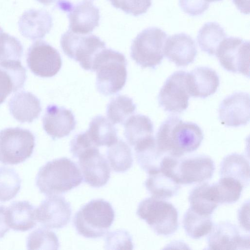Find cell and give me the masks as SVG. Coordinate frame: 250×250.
Here are the masks:
<instances>
[{
	"label": "cell",
	"instance_id": "obj_22",
	"mask_svg": "<svg viewBox=\"0 0 250 250\" xmlns=\"http://www.w3.org/2000/svg\"><path fill=\"white\" fill-rule=\"evenodd\" d=\"M26 71L20 61H10L0 63V104L12 93L24 86Z\"/></svg>",
	"mask_w": 250,
	"mask_h": 250
},
{
	"label": "cell",
	"instance_id": "obj_18",
	"mask_svg": "<svg viewBox=\"0 0 250 250\" xmlns=\"http://www.w3.org/2000/svg\"><path fill=\"white\" fill-rule=\"evenodd\" d=\"M42 125L46 133L55 140L68 136L75 129L76 122L70 110L50 104L42 118Z\"/></svg>",
	"mask_w": 250,
	"mask_h": 250
},
{
	"label": "cell",
	"instance_id": "obj_45",
	"mask_svg": "<svg viewBox=\"0 0 250 250\" xmlns=\"http://www.w3.org/2000/svg\"><path fill=\"white\" fill-rule=\"evenodd\" d=\"M39 2L45 5H48L53 3H57L58 1L60 0H37Z\"/></svg>",
	"mask_w": 250,
	"mask_h": 250
},
{
	"label": "cell",
	"instance_id": "obj_36",
	"mask_svg": "<svg viewBox=\"0 0 250 250\" xmlns=\"http://www.w3.org/2000/svg\"><path fill=\"white\" fill-rule=\"evenodd\" d=\"M21 180L12 168L0 167V201L6 202L14 198L19 193Z\"/></svg>",
	"mask_w": 250,
	"mask_h": 250
},
{
	"label": "cell",
	"instance_id": "obj_11",
	"mask_svg": "<svg viewBox=\"0 0 250 250\" xmlns=\"http://www.w3.org/2000/svg\"><path fill=\"white\" fill-rule=\"evenodd\" d=\"M187 72L177 71L170 75L158 97L159 105L169 112L181 113L188 107L190 97L187 84Z\"/></svg>",
	"mask_w": 250,
	"mask_h": 250
},
{
	"label": "cell",
	"instance_id": "obj_13",
	"mask_svg": "<svg viewBox=\"0 0 250 250\" xmlns=\"http://www.w3.org/2000/svg\"><path fill=\"white\" fill-rule=\"evenodd\" d=\"M26 62L31 72L42 77H52L60 71L62 61L59 52L44 41H37L29 47Z\"/></svg>",
	"mask_w": 250,
	"mask_h": 250
},
{
	"label": "cell",
	"instance_id": "obj_44",
	"mask_svg": "<svg viewBox=\"0 0 250 250\" xmlns=\"http://www.w3.org/2000/svg\"><path fill=\"white\" fill-rule=\"evenodd\" d=\"M237 8L244 14L250 13V0H232Z\"/></svg>",
	"mask_w": 250,
	"mask_h": 250
},
{
	"label": "cell",
	"instance_id": "obj_20",
	"mask_svg": "<svg viewBox=\"0 0 250 250\" xmlns=\"http://www.w3.org/2000/svg\"><path fill=\"white\" fill-rule=\"evenodd\" d=\"M18 25L24 37L32 40L41 39L51 30L53 20L51 15L44 10L31 9L22 14Z\"/></svg>",
	"mask_w": 250,
	"mask_h": 250
},
{
	"label": "cell",
	"instance_id": "obj_37",
	"mask_svg": "<svg viewBox=\"0 0 250 250\" xmlns=\"http://www.w3.org/2000/svg\"><path fill=\"white\" fill-rule=\"evenodd\" d=\"M59 241L55 233L44 228L31 232L26 239L28 250H58Z\"/></svg>",
	"mask_w": 250,
	"mask_h": 250
},
{
	"label": "cell",
	"instance_id": "obj_17",
	"mask_svg": "<svg viewBox=\"0 0 250 250\" xmlns=\"http://www.w3.org/2000/svg\"><path fill=\"white\" fill-rule=\"evenodd\" d=\"M208 239L210 250H245L249 249V236L242 235L238 228L229 222H223L214 227Z\"/></svg>",
	"mask_w": 250,
	"mask_h": 250
},
{
	"label": "cell",
	"instance_id": "obj_47",
	"mask_svg": "<svg viewBox=\"0 0 250 250\" xmlns=\"http://www.w3.org/2000/svg\"><path fill=\"white\" fill-rule=\"evenodd\" d=\"M3 32V29L0 26V33Z\"/></svg>",
	"mask_w": 250,
	"mask_h": 250
},
{
	"label": "cell",
	"instance_id": "obj_3",
	"mask_svg": "<svg viewBox=\"0 0 250 250\" xmlns=\"http://www.w3.org/2000/svg\"><path fill=\"white\" fill-rule=\"evenodd\" d=\"M127 62L125 55L106 48L97 55L93 71L96 72V87L102 94L109 96L121 90L127 78Z\"/></svg>",
	"mask_w": 250,
	"mask_h": 250
},
{
	"label": "cell",
	"instance_id": "obj_7",
	"mask_svg": "<svg viewBox=\"0 0 250 250\" xmlns=\"http://www.w3.org/2000/svg\"><path fill=\"white\" fill-rule=\"evenodd\" d=\"M167 34L156 27L147 28L133 40L130 55L142 68L155 69L164 58V48Z\"/></svg>",
	"mask_w": 250,
	"mask_h": 250
},
{
	"label": "cell",
	"instance_id": "obj_30",
	"mask_svg": "<svg viewBox=\"0 0 250 250\" xmlns=\"http://www.w3.org/2000/svg\"><path fill=\"white\" fill-rule=\"evenodd\" d=\"M183 226L188 236L199 239L210 232L213 222L210 215L201 214L191 207L186 212L183 218Z\"/></svg>",
	"mask_w": 250,
	"mask_h": 250
},
{
	"label": "cell",
	"instance_id": "obj_29",
	"mask_svg": "<svg viewBox=\"0 0 250 250\" xmlns=\"http://www.w3.org/2000/svg\"><path fill=\"white\" fill-rule=\"evenodd\" d=\"M226 36L224 28L218 23L208 22L199 30L197 41L202 51L213 56Z\"/></svg>",
	"mask_w": 250,
	"mask_h": 250
},
{
	"label": "cell",
	"instance_id": "obj_19",
	"mask_svg": "<svg viewBox=\"0 0 250 250\" xmlns=\"http://www.w3.org/2000/svg\"><path fill=\"white\" fill-rule=\"evenodd\" d=\"M164 54L177 66H186L192 63L197 56L194 40L185 33L174 34L167 39Z\"/></svg>",
	"mask_w": 250,
	"mask_h": 250
},
{
	"label": "cell",
	"instance_id": "obj_41",
	"mask_svg": "<svg viewBox=\"0 0 250 250\" xmlns=\"http://www.w3.org/2000/svg\"><path fill=\"white\" fill-rule=\"evenodd\" d=\"M98 147L89 138L86 132L77 134L70 142V152L74 157L78 158L88 150Z\"/></svg>",
	"mask_w": 250,
	"mask_h": 250
},
{
	"label": "cell",
	"instance_id": "obj_23",
	"mask_svg": "<svg viewBox=\"0 0 250 250\" xmlns=\"http://www.w3.org/2000/svg\"><path fill=\"white\" fill-rule=\"evenodd\" d=\"M9 109L14 118L21 123H31L41 114L39 99L30 92L16 93L8 102Z\"/></svg>",
	"mask_w": 250,
	"mask_h": 250
},
{
	"label": "cell",
	"instance_id": "obj_42",
	"mask_svg": "<svg viewBox=\"0 0 250 250\" xmlns=\"http://www.w3.org/2000/svg\"><path fill=\"white\" fill-rule=\"evenodd\" d=\"M179 4L185 13L191 16L203 14L209 7L206 0H179Z\"/></svg>",
	"mask_w": 250,
	"mask_h": 250
},
{
	"label": "cell",
	"instance_id": "obj_26",
	"mask_svg": "<svg viewBox=\"0 0 250 250\" xmlns=\"http://www.w3.org/2000/svg\"><path fill=\"white\" fill-rule=\"evenodd\" d=\"M93 144L97 147H109L117 142V129L107 118L98 115L91 121L86 131Z\"/></svg>",
	"mask_w": 250,
	"mask_h": 250
},
{
	"label": "cell",
	"instance_id": "obj_4",
	"mask_svg": "<svg viewBox=\"0 0 250 250\" xmlns=\"http://www.w3.org/2000/svg\"><path fill=\"white\" fill-rule=\"evenodd\" d=\"M114 218V210L110 203L103 199H97L83 205L76 213L73 225L80 235L94 239L107 233Z\"/></svg>",
	"mask_w": 250,
	"mask_h": 250
},
{
	"label": "cell",
	"instance_id": "obj_31",
	"mask_svg": "<svg viewBox=\"0 0 250 250\" xmlns=\"http://www.w3.org/2000/svg\"><path fill=\"white\" fill-rule=\"evenodd\" d=\"M188 201L192 208L204 215H211L219 205L214 198L210 185L207 183L193 188Z\"/></svg>",
	"mask_w": 250,
	"mask_h": 250
},
{
	"label": "cell",
	"instance_id": "obj_46",
	"mask_svg": "<svg viewBox=\"0 0 250 250\" xmlns=\"http://www.w3.org/2000/svg\"><path fill=\"white\" fill-rule=\"evenodd\" d=\"M206 0L209 3L210 2H215V1H221L222 0Z\"/></svg>",
	"mask_w": 250,
	"mask_h": 250
},
{
	"label": "cell",
	"instance_id": "obj_34",
	"mask_svg": "<svg viewBox=\"0 0 250 250\" xmlns=\"http://www.w3.org/2000/svg\"><path fill=\"white\" fill-rule=\"evenodd\" d=\"M136 105L132 99L125 95H118L107 105L106 115L113 124H123L135 112Z\"/></svg>",
	"mask_w": 250,
	"mask_h": 250
},
{
	"label": "cell",
	"instance_id": "obj_39",
	"mask_svg": "<svg viewBox=\"0 0 250 250\" xmlns=\"http://www.w3.org/2000/svg\"><path fill=\"white\" fill-rule=\"evenodd\" d=\"M109 0L114 7L134 16L146 13L152 4V0Z\"/></svg>",
	"mask_w": 250,
	"mask_h": 250
},
{
	"label": "cell",
	"instance_id": "obj_35",
	"mask_svg": "<svg viewBox=\"0 0 250 250\" xmlns=\"http://www.w3.org/2000/svg\"><path fill=\"white\" fill-rule=\"evenodd\" d=\"M135 151L137 163L148 174L160 169L162 161L167 156L158 149L156 141Z\"/></svg>",
	"mask_w": 250,
	"mask_h": 250
},
{
	"label": "cell",
	"instance_id": "obj_28",
	"mask_svg": "<svg viewBox=\"0 0 250 250\" xmlns=\"http://www.w3.org/2000/svg\"><path fill=\"white\" fill-rule=\"evenodd\" d=\"M220 174L221 177H230L238 180L245 187L250 182L249 161L243 155L229 154L221 163Z\"/></svg>",
	"mask_w": 250,
	"mask_h": 250
},
{
	"label": "cell",
	"instance_id": "obj_40",
	"mask_svg": "<svg viewBox=\"0 0 250 250\" xmlns=\"http://www.w3.org/2000/svg\"><path fill=\"white\" fill-rule=\"evenodd\" d=\"M105 247L107 250H132V237L124 230L110 232L105 238Z\"/></svg>",
	"mask_w": 250,
	"mask_h": 250
},
{
	"label": "cell",
	"instance_id": "obj_33",
	"mask_svg": "<svg viewBox=\"0 0 250 250\" xmlns=\"http://www.w3.org/2000/svg\"><path fill=\"white\" fill-rule=\"evenodd\" d=\"M106 157L112 170L116 172H124L128 170L133 164V156L129 146L122 140L109 147Z\"/></svg>",
	"mask_w": 250,
	"mask_h": 250
},
{
	"label": "cell",
	"instance_id": "obj_38",
	"mask_svg": "<svg viewBox=\"0 0 250 250\" xmlns=\"http://www.w3.org/2000/svg\"><path fill=\"white\" fill-rule=\"evenodd\" d=\"M22 53L23 46L17 38L3 32L0 33V63L20 61Z\"/></svg>",
	"mask_w": 250,
	"mask_h": 250
},
{
	"label": "cell",
	"instance_id": "obj_16",
	"mask_svg": "<svg viewBox=\"0 0 250 250\" xmlns=\"http://www.w3.org/2000/svg\"><path fill=\"white\" fill-rule=\"evenodd\" d=\"M78 159V165L84 182L97 188L107 184L110 177V167L98 147L88 150Z\"/></svg>",
	"mask_w": 250,
	"mask_h": 250
},
{
	"label": "cell",
	"instance_id": "obj_15",
	"mask_svg": "<svg viewBox=\"0 0 250 250\" xmlns=\"http://www.w3.org/2000/svg\"><path fill=\"white\" fill-rule=\"evenodd\" d=\"M250 95L236 92L226 97L220 103L219 119L221 124L229 127L246 125L250 121Z\"/></svg>",
	"mask_w": 250,
	"mask_h": 250
},
{
	"label": "cell",
	"instance_id": "obj_21",
	"mask_svg": "<svg viewBox=\"0 0 250 250\" xmlns=\"http://www.w3.org/2000/svg\"><path fill=\"white\" fill-rule=\"evenodd\" d=\"M189 94L194 98H206L213 94L219 86V77L216 72L208 67H196L187 73Z\"/></svg>",
	"mask_w": 250,
	"mask_h": 250
},
{
	"label": "cell",
	"instance_id": "obj_32",
	"mask_svg": "<svg viewBox=\"0 0 250 250\" xmlns=\"http://www.w3.org/2000/svg\"><path fill=\"white\" fill-rule=\"evenodd\" d=\"M214 198L218 204H232L240 197L243 188L241 183L232 178L223 177L211 185Z\"/></svg>",
	"mask_w": 250,
	"mask_h": 250
},
{
	"label": "cell",
	"instance_id": "obj_1",
	"mask_svg": "<svg viewBox=\"0 0 250 250\" xmlns=\"http://www.w3.org/2000/svg\"><path fill=\"white\" fill-rule=\"evenodd\" d=\"M203 139V131L196 124L183 122L176 116H171L161 125L155 141L157 148L162 152L181 158L197 149Z\"/></svg>",
	"mask_w": 250,
	"mask_h": 250
},
{
	"label": "cell",
	"instance_id": "obj_8",
	"mask_svg": "<svg viewBox=\"0 0 250 250\" xmlns=\"http://www.w3.org/2000/svg\"><path fill=\"white\" fill-rule=\"evenodd\" d=\"M35 146L34 135L28 129L19 127L0 131V162L17 165L32 155Z\"/></svg>",
	"mask_w": 250,
	"mask_h": 250
},
{
	"label": "cell",
	"instance_id": "obj_2",
	"mask_svg": "<svg viewBox=\"0 0 250 250\" xmlns=\"http://www.w3.org/2000/svg\"><path fill=\"white\" fill-rule=\"evenodd\" d=\"M83 178L77 165L66 157L48 162L36 178L40 191L46 196L59 195L78 187Z\"/></svg>",
	"mask_w": 250,
	"mask_h": 250
},
{
	"label": "cell",
	"instance_id": "obj_9",
	"mask_svg": "<svg viewBox=\"0 0 250 250\" xmlns=\"http://www.w3.org/2000/svg\"><path fill=\"white\" fill-rule=\"evenodd\" d=\"M60 43L67 57L78 62L83 69L92 71L97 55L105 48V43L98 37L76 34L69 30L62 35Z\"/></svg>",
	"mask_w": 250,
	"mask_h": 250
},
{
	"label": "cell",
	"instance_id": "obj_5",
	"mask_svg": "<svg viewBox=\"0 0 250 250\" xmlns=\"http://www.w3.org/2000/svg\"><path fill=\"white\" fill-rule=\"evenodd\" d=\"M166 156L160 169L173 178L179 184L201 183L210 179L215 166L213 160L205 155L179 159Z\"/></svg>",
	"mask_w": 250,
	"mask_h": 250
},
{
	"label": "cell",
	"instance_id": "obj_10",
	"mask_svg": "<svg viewBox=\"0 0 250 250\" xmlns=\"http://www.w3.org/2000/svg\"><path fill=\"white\" fill-rule=\"evenodd\" d=\"M226 70L250 77V42L239 37L226 38L215 54Z\"/></svg>",
	"mask_w": 250,
	"mask_h": 250
},
{
	"label": "cell",
	"instance_id": "obj_27",
	"mask_svg": "<svg viewBox=\"0 0 250 250\" xmlns=\"http://www.w3.org/2000/svg\"><path fill=\"white\" fill-rule=\"evenodd\" d=\"M145 186L152 197L159 199L174 196L180 188L178 183L161 169L148 174Z\"/></svg>",
	"mask_w": 250,
	"mask_h": 250
},
{
	"label": "cell",
	"instance_id": "obj_24",
	"mask_svg": "<svg viewBox=\"0 0 250 250\" xmlns=\"http://www.w3.org/2000/svg\"><path fill=\"white\" fill-rule=\"evenodd\" d=\"M36 208L27 201L13 202L6 209V221L15 231H26L37 225Z\"/></svg>",
	"mask_w": 250,
	"mask_h": 250
},
{
	"label": "cell",
	"instance_id": "obj_43",
	"mask_svg": "<svg viewBox=\"0 0 250 250\" xmlns=\"http://www.w3.org/2000/svg\"><path fill=\"white\" fill-rule=\"evenodd\" d=\"M6 208L3 206H0V238L4 237L9 230L6 221Z\"/></svg>",
	"mask_w": 250,
	"mask_h": 250
},
{
	"label": "cell",
	"instance_id": "obj_12",
	"mask_svg": "<svg viewBox=\"0 0 250 250\" xmlns=\"http://www.w3.org/2000/svg\"><path fill=\"white\" fill-rule=\"evenodd\" d=\"M56 7L67 13L69 30L74 33L87 34L99 25V9L90 0L74 4L67 0H60Z\"/></svg>",
	"mask_w": 250,
	"mask_h": 250
},
{
	"label": "cell",
	"instance_id": "obj_14",
	"mask_svg": "<svg viewBox=\"0 0 250 250\" xmlns=\"http://www.w3.org/2000/svg\"><path fill=\"white\" fill-rule=\"evenodd\" d=\"M72 213L70 204L61 196H48L36 208L37 222L46 229H58L70 221Z\"/></svg>",
	"mask_w": 250,
	"mask_h": 250
},
{
	"label": "cell",
	"instance_id": "obj_6",
	"mask_svg": "<svg viewBox=\"0 0 250 250\" xmlns=\"http://www.w3.org/2000/svg\"><path fill=\"white\" fill-rule=\"evenodd\" d=\"M136 214L158 235H171L179 226L177 209L163 199L153 197L145 199L139 203Z\"/></svg>",
	"mask_w": 250,
	"mask_h": 250
},
{
	"label": "cell",
	"instance_id": "obj_25",
	"mask_svg": "<svg viewBox=\"0 0 250 250\" xmlns=\"http://www.w3.org/2000/svg\"><path fill=\"white\" fill-rule=\"evenodd\" d=\"M124 125V135L134 148L154 138L153 125L147 116L141 114L131 116Z\"/></svg>",
	"mask_w": 250,
	"mask_h": 250
}]
</instances>
